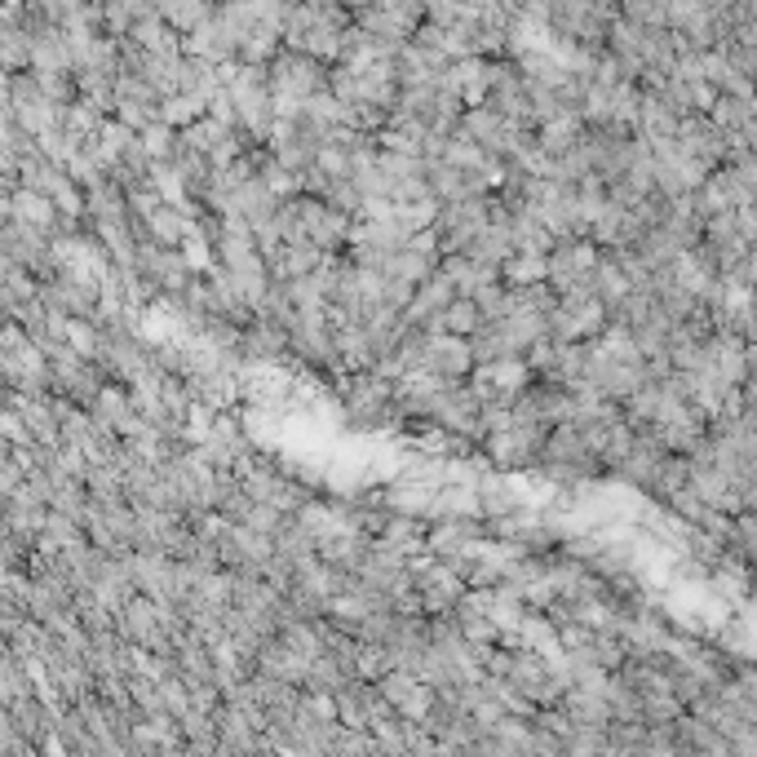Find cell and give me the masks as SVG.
<instances>
[{
  "label": "cell",
  "mask_w": 757,
  "mask_h": 757,
  "mask_svg": "<svg viewBox=\"0 0 757 757\" xmlns=\"http://www.w3.org/2000/svg\"><path fill=\"white\" fill-rule=\"evenodd\" d=\"M10 213H14L18 222L36 226V231H53V222H58V204H53V196L36 191V186H23V191H14Z\"/></svg>",
  "instance_id": "8992f818"
},
{
  "label": "cell",
  "mask_w": 757,
  "mask_h": 757,
  "mask_svg": "<svg viewBox=\"0 0 757 757\" xmlns=\"http://www.w3.org/2000/svg\"><path fill=\"white\" fill-rule=\"evenodd\" d=\"M182 252H186V262H191L196 271H209V266H213V244L200 239V235H186V239H182Z\"/></svg>",
  "instance_id": "8fae6325"
},
{
  "label": "cell",
  "mask_w": 757,
  "mask_h": 757,
  "mask_svg": "<svg viewBox=\"0 0 757 757\" xmlns=\"http://www.w3.org/2000/svg\"><path fill=\"white\" fill-rule=\"evenodd\" d=\"M466 572H457V567L444 558V562H430V567H417V594H421V603H425V611H434V616H444V611H452V607H461V598H466V581H461Z\"/></svg>",
  "instance_id": "3957f363"
},
{
  "label": "cell",
  "mask_w": 757,
  "mask_h": 757,
  "mask_svg": "<svg viewBox=\"0 0 757 757\" xmlns=\"http://www.w3.org/2000/svg\"><path fill=\"white\" fill-rule=\"evenodd\" d=\"M532 382V363L505 355V359H492V363H479L474 372V390L483 395V404H496V399H519Z\"/></svg>",
  "instance_id": "7a4b0ae2"
},
{
  "label": "cell",
  "mask_w": 757,
  "mask_h": 757,
  "mask_svg": "<svg viewBox=\"0 0 757 757\" xmlns=\"http://www.w3.org/2000/svg\"><path fill=\"white\" fill-rule=\"evenodd\" d=\"M585 275H594V248H585V244H562L549 258V288H558V293L581 288Z\"/></svg>",
  "instance_id": "5b68a950"
},
{
  "label": "cell",
  "mask_w": 757,
  "mask_h": 757,
  "mask_svg": "<svg viewBox=\"0 0 757 757\" xmlns=\"http://www.w3.org/2000/svg\"><path fill=\"white\" fill-rule=\"evenodd\" d=\"M500 275L510 284H541V280H549V258L545 252H514V258L500 266Z\"/></svg>",
  "instance_id": "9c48e42d"
},
{
  "label": "cell",
  "mask_w": 757,
  "mask_h": 757,
  "mask_svg": "<svg viewBox=\"0 0 757 757\" xmlns=\"http://www.w3.org/2000/svg\"><path fill=\"white\" fill-rule=\"evenodd\" d=\"M421 363L434 368V372H444L448 382H457V376H461L466 368H474V346H470V337H461V333L434 328V333H425Z\"/></svg>",
  "instance_id": "277c9868"
},
{
  "label": "cell",
  "mask_w": 757,
  "mask_h": 757,
  "mask_svg": "<svg viewBox=\"0 0 757 757\" xmlns=\"http://www.w3.org/2000/svg\"><path fill=\"white\" fill-rule=\"evenodd\" d=\"M142 151H147V156H156V160H160V156H169V129H151V134L142 138Z\"/></svg>",
  "instance_id": "7c38bea8"
},
{
  "label": "cell",
  "mask_w": 757,
  "mask_h": 757,
  "mask_svg": "<svg viewBox=\"0 0 757 757\" xmlns=\"http://www.w3.org/2000/svg\"><path fill=\"white\" fill-rule=\"evenodd\" d=\"M483 324H487V314L479 310V301H474V297H457V301H452L444 314H438V324H434V328H444V333H461V337H474ZM434 328H430V333H434Z\"/></svg>",
  "instance_id": "52a82bcc"
},
{
  "label": "cell",
  "mask_w": 757,
  "mask_h": 757,
  "mask_svg": "<svg viewBox=\"0 0 757 757\" xmlns=\"http://www.w3.org/2000/svg\"><path fill=\"white\" fill-rule=\"evenodd\" d=\"M492 209L483 196H470V200H452L444 213H438V239H444V252H466L470 239L492 222Z\"/></svg>",
  "instance_id": "6da1fadb"
},
{
  "label": "cell",
  "mask_w": 757,
  "mask_h": 757,
  "mask_svg": "<svg viewBox=\"0 0 757 757\" xmlns=\"http://www.w3.org/2000/svg\"><path fill=\"white\" fill-rule=\"evenodd\" d=\"M142 226H147V231H151V239H156V244H164V248H182V239L191 235V222H186V218H182L173 204H160V209H156V213H151Z\"/></svg>",
  "instance_id": "ba28073f"
},
{
  "label": "cell",
  "mask_w": 757,
  "mask_h": 757,
  "mask_svg": "<svg viewBox=\"0 0 757 757\" xmlns=\"http://www.w3.org/2000/svg\"><path fill=\"white\" fill-rule=\"evenodd\" d=\"M382 549L399 554V558H408V554L421 549V528L412 523V514H399V519L386 523V532H382Z\"/></svg>",
  "instance_id": "30bf717a"
}]
</instances>
